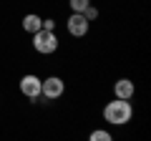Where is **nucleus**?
I'll return each instance as SVG.
<instances>
[{"instance_id":"nucleus-10","label":"nucleus","mask_w":151,"mask_h":141,"mask_svg":"<svg viewBox=\"0 0 151 141\" xmlns=\"http://www.w3.org/2000/svg\"><path fill=\"white\" fill-rule=\"evenodd\" d=\"M81 15H83V18H86V20H88V23H91V20H96V18H98V10H96V8H93V5H88V8H86V10H83V13H81Z\"/></svg>"},{"instance_id":"nucleus-1","label":"nucleus","mask_w":151,"mask_h":141,"mask_svg":"<svg viewBox=\"0 0 151 141\" xmlns=\"http://www.w3.org/2000/svg\"><path fill=\"white\" fill-rule=\"evenodd\" d=\"M131 116H134V109H131L129 101L116 98V101H108L106 106H103V119H106L111 126H124V124H129Z\"/></svg>"},{"instance_id":"nucleus-5","label":"nucleus","mask_w":151,"mask_h":141,"mask_svg":"<svg viewBox=\"0 0 151 141\" xmlns=\"http://www.w3.org/2000/svg\"><path fill=\"white\" fill-rule=\"evenodd\" d=\"M65 28H68V33L73 35V38H83L88 33V20L81 15V13H73V15L68 18V23H65Z\"/></svg>"},{"instance_id":"nucleus-8","label":"nucleus","mask_w":151,"mask_h":141,"mask_svg":"<svg viewBox=\"0 0 151 141\" xmlns=\"http://www.w3.org/2000/svg\"><path fill=\"white\" fill-rule=\"evenodd\" d=\"M88 141H113V136L108 134L106 129H96V131H91V136H88Z\"/></svg>"},{"instance_id":"nucleus-9","label":"nucleus","mask_w":151,"mask_h":141,"mask_svg":"<svg viewBox=\"0 0 151 141\" xmlns=\"http://www.w3.org/2000/svg\"><path fill=\"white\" fill-rule=\"evenodd\" d=\"M88 5H91V0H70V10L73 13H83Z\"/></svg>"},{"instance_id":"nucleus-2","label":"nucleus","mask_w":151,"mask_h":141,"mask_svg":"<svg viewBox=\"0 0 151 141\" xmlns=\"http://www.w3.org/2000/svg\"><path fill=\"white\" fill-rule=\"evenodd\" d=\"M33 48L38 50V53L43 55H50L58 50V35L55 33H48V30H38L35 35H33Z\"/></svg>"},{"instance_id":"nucleus-11","label":"nucleus","mask_w":151,"mask_h":141,"mask_svg":"<svg viewBox=\"0 0 151 141\" xmlns=\"http://www.w3.org/2000/svg\"><path fill=\"white\" fill-rule=\"evenodd\" d=\"M40 30L55 33V20H53V18H43V25H40Z\"/></svg>"},{"instance_id":"nucleus-7","label":"nucleus","mask_w":151,"mask_h":141,"mask_svg":"<svg viewBox=\"0 0 151 141\" xmlns=\"http://www.w3.org/2000/svg\"><path fill=\"white\" fill-rule=\"evenodd\" d=\"M40 25H43V18L35 15V13H28V15L23 18V30H28L30 35H35V33L40 30Z\"/></svg>"},{"instance_id":"nucleus-4","label":"nucleus","mask_w":151,"mask_h":141,"mask_svg":"<svg viewBox=\"0 0 151 141\" xmlns=\"http://www.w3.org/2000/svg\"><path fill=\"white\" fill-rule=\"evenodd\" d=\"M40 81H43V78L33 76V73L23 76V78H20V93H23L25 98H30V101L40 98Z\"/></svg>"},{"instance_id":"nucleus-6","label":"nucleus","mask_w":151,"mask_h":141,"mask_svg":"<svg viewBox=\"0 0 151 141\" xmlns=\"http://www.w3.org/2000/svg\"><path fill=\"white\" fill-rule=\"evenodd\" d=\"M113 93H116V98H121V101H131L134 93H136V86L129 78H119V81L113 83Z\"/></svg>"},{"instance_id":"nucleus-3","label":"nucleus","mask_w":151,"mask_h":141,"mask_svg":"<svg viewBox=\"0 0 151 141\" xmlns=\"http://www.w3.org/2000/svg\"><path fill=\"white\" fill-rule=\"evenodd\" d=\"M63 91H65V83H63V78H58V76H50V78H43V81H40V96H45L48 101L60 98Z\"/></svg>"}]
</instances>
